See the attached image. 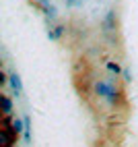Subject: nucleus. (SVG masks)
Returning <instances> with one entry per match:
<instances>
[{
    "label": "nucleus",
    "mask_w": 138,
    "mask_h": 147,
    "mask_svg": "<svg viewBox=\"0 0 138 147\" xmlns=\"http://www.w3.org/2000/svg\"><path fill=\"white\" fill-rule=\"evenodd\" d=\"M97 93L99 95H103V97H107L109 102H113V87L111 85H107V83H97Z\"/></svg>",
    "instance_id": "1"
},
{
    "label": "nucleus",
    "mask_w": 138,
    "mask_h": 147,
    "mask_svg": "<svg viewBox=\"0 0 138 147\" xmlns=\"http://www.w3.org/2000/svg\"><path fill=\"white\" fill-rule=\"evenodd\" d=\"M4 112H6V114L11 112V100H8L6 95H4Z\"/></svg>",
    "instance_id": "3"
},
{
    "label": "nucleus",
    "mask_w": 138,
    "mask_h": 147,
    "mask_svg": "<svg viewBox=\"0 0 138 147\" xmlns=\"http://www.w3.org/2000/svg\"><path fill=\"white\" fill-rule=\"evenodd\" d=\"M13 131H15V133H21V122H15V124H13Z\"/></svg>",
    "instance_id": "4"
},
{
    "label": "nucleus",
    "mask_w": 138,
    "mask_h": 147,
    "mask_svg": "<svg viewBox=\"0 0 138 147\" xmlns=\"http://www.w3.org/2000/svg\"><path fill=\"white\" fill-rule=\"evenodd\" d=\"M11 85H13V89H15L17 95L23 91V85H21V79H19V75H11Z\"/></svg>",
    "instance_id": "2"
}]
</instances>
